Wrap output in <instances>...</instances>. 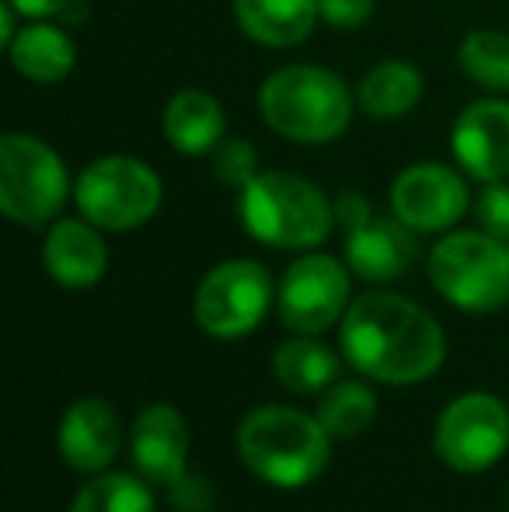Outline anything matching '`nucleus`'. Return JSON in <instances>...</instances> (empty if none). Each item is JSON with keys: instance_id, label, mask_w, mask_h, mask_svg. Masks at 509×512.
Listing matches in <instances>:
<instances>
[{"instance_id": "dca6fc26", "label": "nucleus", "mask_w": 509, "mask_h": 512, "mask_svg": "<svg viewBox=\"0 0 509 512\" xmlns=\"http://www.w3.org/2000/svg\"><path fill=\"white\" fill-rule=\"evenodd\" d=\"M415 230L398 216H370L363 227L346 230V265L367 283H394L412 269L419 255Z\"/></svg>"}, {"instance_id": "f03ea898", "label": "nucleus", "mask_w": 509, "mask_h": 512, "mask_svg": "<svg viewBox=\"0 0 509 512\" xmlns=\"http://www.w3.org/2000/svg\"><path fill=\"white\" fill-rule=\"evenodd\" d=\"M356 91L346 77L318 63H286L258 88V112L276 136L304 147L339 140L356 115Z\"/></svg>"}, {"instance_id": "2eb2a0df", "label": "nucleus", "mask_w": 509, "mask_h": 512, "mask_svg": "<svg viewBox=\"0 0 509 512\" xmlns=\"http://www.w3.org/2000/svg\"><path fill=\"white\" fill-rule=\"evenodd\" d=\"M56 446L67 467L81 474H102L112 467L123 446V425L105 398H77L63 411Z\"/></svg>"}, {"instance_id": "f8f14e48", "label": "nucleus", "mask_w": 509, "mask_h": 512, "mask_svg": "<svg viewBox=\"0 0 509 512\" xmlns=\"http://www.w3.org/2000/svg\"><path fill=\"white\" fill-rule=\"evenodd\" d=\"M471 209L468 175L440 161H419L391 182V213L415 234H447Z\"/></svg>"}, {"instance_id": "1a4fd4ad", "label": "nucleus", "mask_w": 509, "mask_h": 512, "mask_svg": "<svg viewBox=\"0 0 509 512\" xmlns=\"http://www.w3.org/2000/svg\"><path fill=\"white\" fill-rule=\"evenodd\" d=\"M353 304V269L325 251H304L286 265L276 290L279 321L293 335H325Z\"/></svg>"}, {"instance_id": "4be33fe9", "label": "nucleus", "mask_w": 509, "mask_h": 512, "mask_svg": "<svg viewBox=\"0 0 509 512\" xmlns=\"http://www.w3.org/2000/svg\"><path fill=\"white\" fill-rule=\"evenodd\" d=\"M457 67L475 88L489 95H509V32L475 28L457 46Z\"/></svg>"}, {"instance_id": "c756f323", "label": "nucleus", "mask_w": 509, "mask_h": 512, "mask_svg": "<svg viewBox=\"0 0 509 512\" xmlns=\"http://www.w3.org/2000/svg\"><path fill=\"white\" fill-rule=\"evenodd\" d=\"M18 18H21V14L14 11V7L4 0V4H0V49L11 46V39L21 32V28H18Z\"/></svg>"}, {"instance_id": "a878e982", "label": "nucleus", "mask_w": 509, "mask_h": 512, "mask_svg": "<svg viewBox=\"0 0 509 512\" xmlns=\"http://www.w3.org/2000/svg\"><path fill=\"white\" fill-rule=\"evenodd\" d=\"M475 216L478 227L489 234L509 241V185L506 182H485L475 196Z\"/></svg>"}, {"instance_id": "39448f33", "label": "nucleus", "mask_w": 509, "mask_h": 512, "mask_svg": "<svg viewBox=\"0 0 509 512\" xmlns=\"http://www.w3.org/2000/svg\"><path fill=\"white\" fill-rule=\"evenodd\" d=\"M433 290L464 314L509 304V241L489 230H447L426 258Z\"/></svg>"}, {"instance_id": "f257e3e1", "label": "nucleus", "mask_w": 509, "mask_h": 512, "mask_svg": "<svg viewBox=\"0 0 509 512\" xmlns=\"http://www.w3.org/2000/svg\"><path fill=\"white\" fill-rule=\"evenodd\" d=\"M339 349L360 377L387 387H412L440 373L447 335L415 300L391 290H367L353 297L342 317Z\"/></svg>"}, {"instance_id": "5701e85b", "label": "nucleus", "mask_w": 509, "mask_h": 512, "mask_svg": "<svg viewBox=\"0 0 509 512\" xmlns=\"http://www.w3.org/2000/svg\"><path fill=\"white\" fill-rule=\"evenodd\" d=\"M321 425L332 439H353L367 432L377 418V394L363 380H335L328 391H321L318 411Z\"/></svg>"}, {"instance_id": "aec40b11", "label": "nucleus", "mask_w": 509, "mask_h": 512, "mask_svg": "<svg viewBox=\"0 0 509 512\" xmlns=\"http://www.w3.org/2000/svg\"><path fill=\"white\" fill-rule=\"evenodd\" d=\"M422 81L419 67L408 60H377L356 84V105L374 122L405 119L415 105L422 102Z\"/></svg>"}, {"instance_id": "393cba45", "label": "nucleus", "mask_w": 509, "mask_h": 512, "mask_svg": "<svg viewBox=\"0 0 509 512\" xmlns=\"http://www.w3.org/2000/svg\"><path fill=\"white\" fill-rule=\"evenodd\" d=\"M213 164V178L220 185H231V189H245L248 182L258 175V150L241 136H224L220 147L210 154Z\"/></svg>"}, {"instance_id": "9b49d317", "label": "nucleus", "mask_w": 509, "mask_h": 512, "mask_svg": "<svg viewBox=\"0 0 509 512\" xmlns=\"http://www.w3.org/2000/svg\"><path fill=\"white\" fill-rule=\"evenodd\" d=\"M433 450L457 474H482L496 467L509 450L506 401L489 391L454 398L436 418Z\"/></svg>"}, {"instance_id": "7ed1b4c3", "label": "nucleus", "mask_w": 509, "mask_h": 512, "mask_svg": "<svg viewBox=\"0 0 509 512\" xmlns=\"http://www.w3.org/2000/svg\"><path fill=\"white\" fill-rule=\"evenodd\" d=\"M332 443L318 415L290 405H262L238 425L241 464L272 488H304L318 481L332 460Z\"/></svg>"}, {"instance_id": "6e6552de", "label": "nucleus", "mask_w": 509, "mask_h": 512, "mask_svg": "<svg viewBox=\"0 0 509 512\" xmlns=\"http://www.w3.org/2000/svg\"><path fill=\"white\" fill-rule=\"evenodd\" d=\"M276 300L269 269L255 258H227L196 286L192 317L213 338H241L262 324Z\"/></svg>"}, {"instance_id": "bb28decb", "label": "nucleus", "mask_w": 509, "mask_h": 512, "mask_svg": "<svg viewBox=\"0 0 509 512\" xmlns=\"http://www.w3.org/2000/svg\"><path fill=\"white\" fill-rule=\"evenodd\" d=\"M377 0H318L321 21L332 28H342V32H353V28L367 25L374 18Z\"/></svg>"}, {"instance_id": "c85d7f7f", "label": "nucleus", "mask_w": 509, "mask_h": 512, "mask_svg": "<svg viewBox=\"0 0 509 512\" xmlns=\"http://www.w3.org/2000/svg\"><path fill=\"white\" fill-rule=\"evenodd\" d=\"M7 4L25 21H53V18H63L70 0H7Z\"/></svg>"}, {"instance_id": "4468645a", "label": "nucleus", "mask_w": 509, "mask_h": 512, "mask_svg": "<svg viewBox=\"0 0 509 512\" xmlns=\"http://www.w3.org/2000/svg\"><path fill=\"white\" fill-rule=\"evenodd\" d=\"M105 230L84 216L53 220L42 241V265L46 276L63 290H91L109 272V244Z\"/></svg>"}, {"instance_id": "20e7f679", "label": "nucleus", "mask_w": 509, "mask_h": 512, "mask_svg": "<svg viewBox=\"0 0 509 512\" xmlns=\"http://www.w3.org/2000/svg\"><path fill=\"white\" fill-rule=\"evenodd\" d=\"M238 216L248 237L279 251H314L335 227V199L293 171H258L238 192Z\"/></svg>"}, {"instance_id": "9d476101", "label": "nucleus", "mask_w": 509, "mask_h": 512, "mask_svg": "<svg viewBox=\"0 0 509 512\" xmlns=\"http://www.w3.org/2000/svg\"><path fill=\"white\" fill-rule=\"evenodd\" d=\"M129 453L140 478L168 488L178 506L192 512L206 509V488L189 474V422L175 405L154 401L140 408L129 425Z\"/></svg>"}, {"instance_id": "412c9836", "label": "nucleus", "mask_w": 509, "mask_h": 512, "mask_svg": "<svg viewBox=\"0 0 509 512\" xmlns=\"http://www.w3.org/2000/svg\"><path fill=\"white\" fill-rule=\"evenodd\" d=\"M272 373L293 394H321L339 380V356L318 335H297L276 345Z\"/></svg>"}, {"instance_id": "b1692460", "label": "nucleus", "mask_w": 509, "mask_h": 512, "mask_svg": "<svg viewBox=\"0 0 509 512\" xmlns=\"http://www.w3.org/2000/svg\"><path fill=\"white\" fill-rule=\"evenodd\" d=\"M154 492L147 478H136L126 471H102L84 481L81 492L70 502V512H154Z\"/></svg>"}, {"instance_id": "6ab92c4d", "label": "nucleus", "mask_w": 509, "mask_h": 512, "mask_svg": "<svg viewBox=\"0 0 509 512\" xmlns=\"http://www.w3.org/2000/svg\"><path fill=\"white\" fill-rule=\"evenodd\" d=\"M14 74L32 84H60L77 67V42L53 21H28L7 46Z\"/></svg>"}, {"instance_id": "a211bd4d", "label": "nucleus", "mask_w": 509, "mask_h": 512, "mask_svg": "<svg viewBox=\"0 0 509 512\" xmlns=\"http://www.w3.org/2000/svg\"><path fill=\"white\" fill-rule=\"evenodd\" d=\"M241 35L265 49H293L314 35L321 21L318 0H234Z\"/></svg>"}, {"instance_id": "cd10ccee", "label": "nucleus", "mask_w": 509, "mask_h": 512, "mask_svg": "<svg viewBox=\"0 0 509 512\" xmlns=\"http://www.w3.org/2000/svg\"><path fill=\"white\" fill-rule=\"evenodd\" d=\"M370 216H374V209H370L367 196H360V192H342V196L335 199V223H339L342 230L363 227Z\"/></svg>"}, {"instance_id": "f3484780", "label": "nucleus", "mask_w": 509, "mask_h": 512, "mask_svg": "<svg viewBox=\"0 0 509 512\" xmlns=\"http://www.w3.org/2000/svg\"><path fill=\"white\" fill-rule=\"evenodd\" d=\"M161 133L182 157H210L227 136V112L217 95L203 88H182L161 112Z\"/></svg>"}, {"instance_id": "0eeeda50", "label": "nucleus", "mask_w": 509, "mask_h": 512, "mask_svg": "<svg viewBox=\"0 0 509 512\" xmlns=\"http://www.w3.org/2000/svg\"><path fill=\"white\" fill-rule=\"evenodd\" d=\"M164 182L147 161L129 154H105L91 161L74 182V206L105 234H129L157 216Z\"/></svg>"}, {"instance_id": "423d86ee", "label": "nucleus", "mask_w": 509, "mask_h": 512, "mask_svg": "<svg viewBox=\"0 0 509 512\" xmlns=\"http://www.w3.org/2000/svg\"><path fill=\"white\" fill-rule=\"evenodd\" d=\"M74 196L63 157L35 133L0 136V213L21 227H49Z\"/></svg>"}, {"instance_id": "ddd939ff", "label": "nucleus", "mask_w": 509, "mask_h": 512, "mask_svg": "<svg viewBox=\"0 0 509 512\" xmlns=\"http://www.w3.org/2000/svg\"><path fill=\"white\" fill-rule=\"evenodd\" d=\"M450 150L457 168L475 182L509 178V102L503 95L475 98L450 126Z\"/></svg>"}]
</instances>
